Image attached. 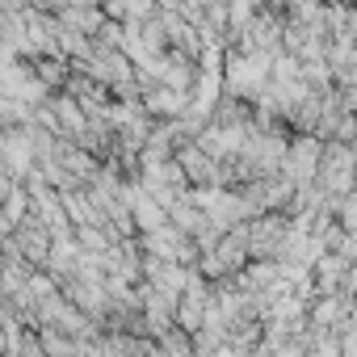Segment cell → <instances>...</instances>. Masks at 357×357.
Masks as SVG:
<instances>
[{"label": "cell", "instance_id": "obj_3", "mask_svg": "<svg viewBox=\"0 0 357 357\" xmlns=\"http://www.w3.org/2000/svg\"><path fill=\"white\" fill-rule=\"evenodd\" d=\"M147 105L160 109V114H176V109L185 105V97H181V89H168V84H164V89H151V93H147Z\"/></svg>", "mask_w": 357, "mask_h": 357}, {"label": "cell", "instance_id": "obj_2", "mask_svg": "<svg viewBox=\"0 0 357 357\" xmlns=\"http://www.w3.org/2000/svg\"><path fill=\"white\" fill-rule=\"evenodd\" d=\"M319 164H324V155H319V143H315V139L294 143L290 155H286V172H290V181H294V185H307Z\"/></svg>", "mask_w": 357, "mask_h": 357}, {"label": "cell", "instance_id": "obj_1", "mask_svg": "<svg viewBox=\"0 0 357 357\" xmlns=\"http://www.w3.org/2000/svg\"><path fill=\"white\" fill-rule=\"evenodd\" d=\"M353 160H357V151H349V147H328V155H324V164H319L328 190L344 194V190L353 185Z\"/></svg>", "mask_w": 357, "mask_h": 357}]
</instances>
